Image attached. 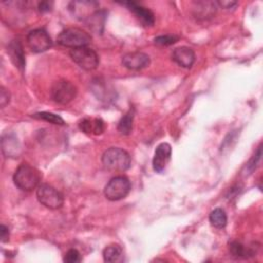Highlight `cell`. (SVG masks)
Masks as SVG:
<instances>
[{"mask_svg": "<svg viewBox=\"0 0 263 263\" xmlns=\"http://www.w3.org/2000/svg\"><path fill=\"white\" fill-rule=\"evenodd\" d=\"M41 181L40 172L29 163H22L13 175V182L23 191H32L39 186Z\"/></svg>", "mask_w": 263, "mask_h": 263, "instance_id": "obj_1", "label": "cell"}, {"mask_svg": "<svg viewBox=\"0 0 263 263\" xmlns=\"http://www.w3.org/2000/svg\"><path fill=\"white\" fill-rule=\"evenodd\" d=\"M103 165L112 172H124L130 166V155L118 147L107 149L102 156Z\"/></svg>", "mask_w": 263, "mask_h": 263, "instance_id": "obj_2", "label": "cell"}, {"mask_svg": "<svg viewBox=\"0 0 263 263\" xmlns=\"http://www.w3.org/2000/svg\"><path fill=\"white\" fill-rule=\"evenodd\" d=\"M91 40L90 35L80 28H67L58 36V43L65 47L78 48L86 46Z\"/></svg>", "mask_w": 263, "mask_h": 263, "instance_id": "obj_3", "label": "cell"}, {"mask_svg": "<svg viewBox=\"0 0 263 263\" xmlns=\"http://www.w3.org/2000/svg\"><path fill=\"white\" fill-rule=\"evenodd\" d=\"M130 187V182L126 177L116 176L106 184L104 194L109 200H119L124 198L129 193Z\"/></svg>", "mask_w": 263, "mask_h": 263, "instance_id": "obj_4", "label": "cell"}, {"mask_svg": "<svg viewBox=\"0 0 263 263\" xmlns=\"http://www.w3.org/2000/svg\"><path fill=\"white\" fill-rule=\"evenodd\" d=\"M70 57L74 63L86 71L96 69L100 63L98 53L87 46L71 49Z\"/></svg>", "mask_w": 263, "mask_h": 263, "instance_id": "obj_5", "label": "cell"}, {"mask_svg": "<svg viewBox=\"0 0 263 263\" xmlns=\"http://www.w3.org/2000/svg\"><path fill=\"white\" fill-rule=\"evenodd\" d=\"M36 196L41 204L50 210L60 209L64 203L63 194L47 184H41L37 187Z\"/></svg>", "mask_w": 263, "mask_h": 263, "instance_id": "obj_6", "label": "cell"}, {"mask_svg": "<svg viewBox=\"0 0 263 263\" xmlns=\"http://www.w3.org/2000/svg\"><path fill=\"white\" fill-rule=\"evenodd\" d=\"M76 86L66 79H60L55 81L50 89L51 99L55 103L61 105H66L70 103L76 97Z\"/></svg>", "mask_w": 263, "mask_h": 263, "instance_id": "obj_7", "label": "cell"}, {"mask_svg": "<svg viewBox=\"0 0 263 263\" xmlns=\"http://www.w3.org/2000/svg\"><path fill=\"white\" fill-rule=\"evenodd\" d=\"M99 6L96 1H72L69 4V9L76 18L88 22L99 11Z\"/></svg>", "mask_w": 263, "mask_h": 263, "instance_id": "obj_8", "label": "cell"}, {"mask_svg": "<svg viewBox=\"0 0 263 263\" xmlns=\"http://www.w3.org/2000/svg\"><path fill=\"white\" fill-rule=\"evenodd\" d=\"M27 43L34 52L46 51L52 45L50 36L43 29H35L30 31L27 35Z\"/></svg>", "mask_w": 263, "mask_h": 263, "instance_id": "obj_9", "label": "cell"}, {"mask_svg": "<svg viewBox=\"0 0 263 263\" xmlns=\"http://www.w3.org/2000/svg\"><path fill=\"white\" fill-rule=\"evenodd\" d=\"M172 155V147L167 143H161L159 144L154 152L152 164L153 168L157 173H161L164 171L167 162L171 159Z\"/></svg>", "mask_w": 263, "mask_h": 263, "instance_id": "obj_10", "label": "cell"}, {"mask_svg": "<svg viewBox=\"0 0 263 263\" xmlns=\"http://www.w3.org/2000/svg\"><path fill=\"white\" fill-rule=\"evenodd\" d=\"M149 64V55L141 51L128 52L122 57V65L129 70H140L146 68Z\"/></svg>", "mask_w": 263, "mask_h": 263, "instance_id": "obj_11", "label": "cell"}, {"mask_svg": "<svg viewBox=\"0 0 263 263\" xmlns=\"http://www.w3.org/2000/svg\"><path fill=\"white\" fill-rule=\"evenodd\" d=\"M172 59L179 66L183 68H190L195 61V53L190 47L180 46L174 49Z\"/></svg>", "mask_w": 263, "mask_h": 263, "instance_id": "obj_12", "label": "cell"}, {"mask_svg": "<svg viewBox=\"0 0 263 263\" xmlns=\"http://www.w3.org/2000/svg\"><path fill=\"white\" fill-rule=\"evenodd\" d=\"M127 8L145 25V26H152L154 24V14L152 11L134 1L124 2Z\"/></svg>", "mask_w": 263, "mask_h": 263, "instance_id": "obj_13", "label": "cell"}, {"mask_svg": "<svg viewBox=\"0 0 263 263\" xmlns=\"http://www.w3.org/2000/svg\"><path fill=\"white\" fill-rule=\"evenodd\" d=\"M7 52L9 54L12 63L18 69L24 70L25 65H26V60H25V54H24L22 43L20 42L18 39H14L9 43V45L7 47Z\"/></svg>", "mask_w": 263, "mask_h": 263, "instance_id": "obj_14", "label": "cell"}, {"mask_svg": "<svg viewBox=\"0 0 263 263\" xmlns=\"http://www.w3.org/2000/svg\"><path fill=\"white\" fill-rule=\"evenodd\" d=\"M79 128L85 134L101 135L105 129V124L100 118H84L79 122Z\"/></svg>", "mask_w": 263, "mask_h": 263, "instance_id": "obj_15", "label": "cell"}, {"mask_svg": "<svg viewBox=\"0 0 263 263\" xmlns=\"http://www.w3.org/2000/svg\"><path fill=\"white\" fill-rule=\"evenodd\" d=\"M1 145H2V151L7 157H15L20 154L21 146L17 139L13 135L11 134L4 135L2 137Z\"/></svg>", "mask_w": 263, "mask_h": 263, "instance_id": "obj_16", "label": "cell"}, {"mask_svg": "<svg viewBox=\"0 0 263 263\" xmlns=\"http://www.w3.org/2000/svg\"><path fill=\"white\" fill-rule=\"evenodd\" d=\"M217 3L212 1H203V2H197L195 7V15L198 18H208L212 17L216 13Z\"/></svg>", "mask_w": 263, "mask_h": 263, "instance_id": "obj_17", "label": "cell"}, {"mask_svg": "<svg viewBox=\"0 0 263 263\" xmlns=\"http://www.w3.org/2000/svg\"><path fill=\"white\" fill-rule=\"evenodd\" d=\"M210 223L212 226L218 229H222L227 224V215L221 208H216L210 213Z\"/></svg>", "mask_w": 263, "mask_h": 263, "instance_id": "obj_18", "label": "cell"}, {"mask_svg": "<svg viewBox=\"0 0 263 263\" xmlns=\"http://www.w3.org/2000/svg\"><path fill=\"white\" fill-rule=\"evenodd\" d=\"M105 262H119L122 259V249L119 245L112 243L106 247L103 251Z\"/></svg>", "mask_w": 263, "mask_h": 263, "instance_id": "obj_19", "label": "cell"}, {"mask_svg": "<svg viewBox=\"0 0 263 263\" xmlns=\"http://www.w3.org/2000/svg\"><path fill=\"white\" fill-rule=\"evenodd\" d=\"M134 122V110L129 109L119 120L117 129L121 135H129L133 129Z\"/></svg>", "mask_w": 263, "mask_h": 263, "instance_id": "obj_20", "label": "cell"}, {"mask_svg": "<svg viewBox=\"0 0 263 263\" xmlns=\"http://www.w3.org/2000/svg\"><path fill=\"white\" fill-rule=\"evenodd\" d=\"M229 253L234 258H246L248 255L254 254L250 248H246L239 241H231L229 243Z\"/></svg>", "mask_w": 263, "mask_h": 263, "instance_id": "obj_21", "label": "cell"}, {"mask_svg": "<svg viewBox=\"0 0 263 263\" xmlns=\"http://www.w3.org/2000/svg\"><path fill=\"white\" fill-rule=\"evenodd\" d=\"M33 117L38 118V119L45 120V121L50 122V123H53V124L63 125V124L65 123L64 119H63L60 115H57V114L50 113V112H39V113H35V114L33 115Z\"/></svg>", "mask_w": 263, "mask_h": 263, "instance_id": "obj_22", "label": "cell"}, {"mask_svg": "<svg viewBox=\"0 0 263 263\" xmlns=\"http://www.w3.org/2000/svg\"><path fill=\"white\" fill-rule=\"evenodd\" d=\"M261 155H262V151H261V147H259L257 149V152L254 154V156L250 159V161L247 163V171H248V174H251L254 170H256L257 165L259 164L260 160H261Z\"/></svg>", "mask_w": 263, "mask_h": 263, "instance_id": "obj_23", "label": "cell"}, {"mask_svg": "<svg viewBox=\"0 0 263 263\" xmlns=\"http://www.w3.org/2000/svg\"><path fill=\"white\" fill-rule=\"evenodd\" d=\"M179 39L176 35H160L154 38V42L159 45H171L177 42Z\"/></svg>", "mask_w": 263, "mask_h": 263, "instance_id": "obj_24", "label": "cell"}, {"mask_svg": "<svg viewBox=\"0 0 263 263\" xmlns=\"http://www.w3.org/2000/svg\"><path fill=\"white\" fill-rule=\"evenodd\" d=\"M64 261L67 263H76L81 261L80 253L76 249H70L64 257Z\"/></svg>", "mask_w": 263, "mask_h": 263, "instance_id": "obj_25", "label": "cell"}, {"mask_svg": "<svg viewBox=\"0 0 263 263\" xmlns=\"http://www.w3.org/2000/svg\"><path fill=\"white\" fill-rule=\"evenodd\" d=\"M10 95L7 89H5L3 86L0 87V105L1 108H4L9 103Z\"/></svg>", "mask_w": 263, "mask_h": 263, "instance_id": "obj_26", "label": "cell"}, {"mask_svg": "<svg viewBox=\"0 0 263 263\" xmlns=\"http://www.w3.org/2000/svg\"><path fill=\"white\" fill-rule=\"evenodd\" d=\"M53 3L51 1H41L38 3V10L40 12H48L51 10Z\"/></svg>", "mask_w": 263, "mask_h": 263, "instance_id": "obj_27", "label": "cell"}, {"mask_svg": "<svg viewBox=\"0 0 263 263\" xmlns=\"http://www.w3.org/2000/svg\"><path fill=\"white\" fill-rule=\"evenodd\" d=\"M0 232H1V234H0L1 241H2V242L7 241L8 238H9V229H8V227H6L5 225L2 224V225L0 226Z\"/></svg>", "mask_w": 263, "mask_h": 263, "instance_id": "obj_28", "label": "cell"}, {"mask_svg": "<svg viewBox=\"0 0 263 263\" xmlns=\"http://www.w3.org/2000/svg\"><path fill=\"white\" fill-rule=\"evenodd\" d=\"M218 5H220V6H222L223 8H225V9H228V8H232L233 6H235L236 4H237V2H235V1H218V2H216Z\"/></svg>", "mask_w": 263, "mask_h": 263, "instance_id": "obj_29", "label": "cell"}]
</instances>
